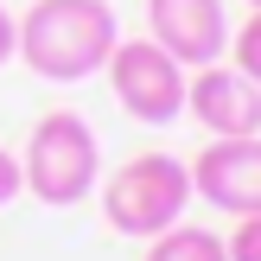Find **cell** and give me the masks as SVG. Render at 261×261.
<instances>
[{"label":"cell","mask_w":261,"mask_h":261,"mask_svg":"<svg viewBox=\"0 0 261 261\" xmlns=\"http://www.w3.org/2000/svg\"><path fill=\"white\" fill-rule=\"evenodd\" d=\"M147 38L185 70H198L229 51V13L223 0H147Z\"/></svg>","instance_id":"52a82bcc"},{"label":"cell","mask_w":261,"mask_h":261,"mask_svg":"<svg viewBox=\"0 0 261 261\" xmlns=\"http://www.w3.org/2000/svg\"><path fill=\"white\" fill-rule=\"evenodd\" d=\"M102 76H109L115 102L147 127H166L185 115V64L172 51H160L153 38H115Z\"/></svg>","instance_id":"277c9868"},{"label":"cell","mask_w":261,"mask_h":261,"mask_svg":"<svg viewBox=\"0 0 261 261\" xmlns=\"http://www.w3.org/2000/svg\"><path fill=\"white\" fill-rule=\"evenodd\" d=\"M147 261H229V249L204 223H172V229H160L147 242Z\"/></svg>","instance_id":"ba28073f"},{"label":"cell","mask_w":261,"mask_h":261,"mask_svg":"<svg viewBox=\"0 0 261 261\" xmlns=\"http://www.w3.org/2000/svg\"><path fill=\"white\" fill-rule=\"evenodd\" d=\"M19 178L51 211L83 204L89 191L102 185V140H96V127H89L83 115H70V109L38 115L32 140H25V160H19Z\"/></svg>","instance_id":"7a4b0ae2"},{"label":"cell","mask_w":261,"mask_h":261,"mask_svg":"<svg viewBox=\"0 0 261 261\" xmlns=\"http://www.w3.org/2000/svg\"><path fill=\"white\" fill-rule=\"evenodd\" d=\"M191 166V198H204L223 217H255L261 211V134H229L211 140Z\"/></svg>","instance_id":"8992f818"},{"label":"cell","mask_w":261,"mask_h":261,"mask_svg":"<svg viewBox=\"0 0 261 261\" xmlns=\"http://www.w3.org/2000/svg\"><path fill=\"white\" fill-rule=\"evenodd\" d=\"M115 38L121 25L109 0H32L13 58H25V70L45 83H83V76H102Z\"/></svg>","instance_id":"6da1fadb"},{"label":"cell","mask_w":261,"mask_h":261,"mask_svg":"<svg viewBox=\"0 0 261 261\" xmlns=\"http://www.w3.org/2000/svg\"><path fill=\"white\" fill-rule=\"evenodd\" d=\"M229 64H236L242 76H255V83H261V7L236 25V38H229Z\"/></svg>","instance_id":"9c48e42d"},{"label":"cell","mask_w":261,"mask_h":261,"mask_svg":"<svg viewBox=\"0 0 261 261\" xmlns=\"http://www.w3.org/2000/svg\"><path fill=\"white\" fill-rule=\"evenodd\" d=\"M13 45H19V19L0 7V64H13Z\"/></svg>","instance_id":"7c38bea8"},{"label":"cell","mask_w":261,"mask_h":261,"mask_svg":"<svg viewBox=\"0 0 261 261\" xmlns=\"http://www.w3.org/2000/svg\"><path fill=\"white\" fill-rule=\"evenodd\" d=\"M249 7H261V0H249Z\"/></svg>","instance_id":"4fadbf2b"},{"label":"cell","mask_w":261,"mask_h":261,"mask_svg":"<svg viewBox=\"0 0 261 261\" xmlns=\"http://www.w3.org/2000/svg\"><path fill=\"white\" fill-rule=\"evenodd\" d=\"M229 261H261V211L255 217H236V229H229Z\"/></svg>","instance_id":"30bf717a"},{"label":"cell","mask_w":261,"mask_h":261,"mask_svg":"<svg viewBox=\"0 0 261 261\" xmlns=\"http://www.w3.org/2000/svg\"><path fill=\"white\" fill-rule=\"evenodd\" d=\"M185 115H191L211 140L261 134V83L242 76L229 58L198 64V70H185Z\"/></svg>","instance_id":"5b68a950"},{"label":"cell","mask_w":261,"mask_h":261,"mask_svg":"<svg viewBox=\"0 0 261 261\" xmlns=\"http://www.w3.org/2000/svg\"><path fill=\"white\" fill-rule=\"evenodd\" d=\"M19 191H25V178H19V153L0 147V204H13Z\"/></svg>","instance_id":"8fae6325"},{"label":"cell","mask_w":261,"mask_h":261,"mask_svg":"<svg viewBox=\"0 0 261 261\" xmlns=\"http://www.w3.org/2000/svg\"><path fill=\"white\" fill-rule=\"evenodd\" d=\"M185 204H191V166L178 153H134L102 185L109 229L115 236H140V242H153L160 229L185 223Z\"/></svg>","instance_id":"3957f363"}]
</instances>
